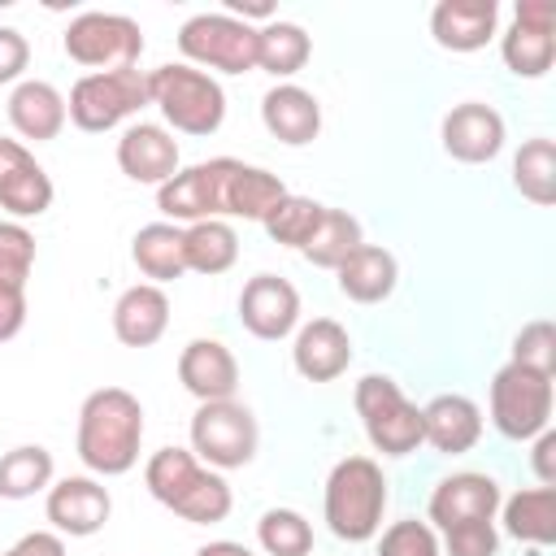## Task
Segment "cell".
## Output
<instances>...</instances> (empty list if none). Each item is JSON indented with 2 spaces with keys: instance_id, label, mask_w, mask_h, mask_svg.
I'll return each mask as SVG.
<instances>
[{
  "instance_id": "obj_11",
  "label": "cell",
  "mask_w": 556,
  "mask_h": 556,
  "mask_svg": "<svg viewBox=\"0 0 556 556\" xmlns=\"http://www.w3.org/2000/svg\"><path fill=\"white\" fill-rule=\"evenodd\" d=\"M230 169H235V156H213V161L178 169L169 182L156 187V208L174 226L226 217V178H230Z\"/></svg>"
},
{
  "instance_id": "obj_7",
  "label": "cell",
  "mask_w": 556,
  "mask_h": 556,
  "mask_svg": "<svg viewBox=\"0 0 556 556\" xmlns=\"http://www.w3.org/2000/svg\"><path fill=\"white\" fill-rule=\"evenodd\" d=\"M261 443V426L248 404L239 400H213L191 413V456L217 473L252 465Z\"/></svg>"
},
{
  "instance_id": "obj_10",
  "label": "cell",
  "mask_w": 556,
  "mask_h": 556,
  "mask_svg": "<svg viewBox=\"0 0 556 556\" xmlns=\"http://www.w3.org/2000/svg\"><path fill=\"white\" fill-rule=\"evenodd\" d=\"M491 426L513 443H526L539 430H547L552 426V378L539 374V369H526L517 361L495 369V378H491Z\"/></svg>"
},
{
  "instance_id": "obj_25",
  "label": "cell",
  "mask_w": 556,
  "mask_h": 556,
  "mask_svg": "<svg viewBox=\"0 0 556 556\" xmlns=\"http://www.w3.org/2000/svg\"><path fill=\"white\" fill-rule=\"evenodd\" d=\"M70 113H65V96L48 83V78H22L13 91H9V126L22 135V139H35V143H48L65 130Z\"/></svg>"
},
{
  "instance_id": "obj_5",
  "label": "cell",
  "mask_w": 556,
  "mask_h": 556,
  "mask_svg": "<svg viewBox=\"0 0 556 556\" xmlns=\"http://www.w3.org/2000/svg\"><path fill=\"white\" fill-rule=\"evenodd\" d=\"M143 104H152V96H148V70H139V65H130V70H104V74H83L70 87V96H65L70 122L78 130H87V135L117 130Z\"/></svg>"
},
{
  "instance_id": "obj_32",
  "label": "cell",
  "mask_w": 556,
  "mask_h": 556,
  "mask_svg": "<svg viewBox=\"0 0 556 556\" xmlns=\"http://www.w3.org/2000/svg\"><path fill=\"white\" fill-rule=\"evenodd\" d=\"M513 187L521 191V200L552 208L556 204V143L534 135L517 148L513 156Z\"/></svg>"
},
{
  "instance_id": "obj_16",
  "label": "cell",
  "mask_w": 556,
  "mask_h": 556,
  "mask_svg": "<svg viewBox=\"0 0 556 556\" xmlns=\"http://www.w3.org/2000/svg\"><path fill=\"white\" fill-rule=\"evenodd\" d=\"M239 321L252 339L278 343L300 326V291L278 274H256L239 291Z\"/></svg>"
},
{
  "instance_id": "obj_30",
  "label": "cell",
  "mask_w": 556,
  "mask_h": 556,
  "mask_svg": "<svg viewBox=\"0 0 556 556\" xmlns=\"http://www.w3.org/2000/svg\"><path fill=\"white\" fill-rule=\"evenodd\" d=\"M287 195V182L278 174H269L265 165H243L235 161L230 178H226V217H243V222H265V213Z\"/></svg>"
},
{
  "instance_id": "obj_27",
  "label": "cell",
  "mask_w": 556,
  "mask_h": 556,
  "mask_svg": "<svg viewBox=\"0 0 556 556\" xmlns=\"http://www.w3.org/2000/svg\"><path fill=\"white\" fill-rule=\"evenodd\" d=\"M504 534L530 547L556 543V486H526L508 500H500Z\"/></svg>"
},
{
  "instance_id": "obj_12",
  "label": "cell",
  "mask_w": 556,
  "mask_h": 556,
  "mask_svg": "<svg viewBox=\"0 0 556 556\" xmlns=\"http://www.w3.org/2000/svg\"><path fill=\"white\" fill-rule=\"evenodd\" d=\"M556 9L552 0H521L508 30L500 35V56L517 78H543L556 61Z\"/></svg>"
},
{
  "instance_id": "obj_44",
  "label": "cell",
  "mask_w": 556,
  "mask_h": 556,
  "mask_svg": "<svg viewBox=\"0 0 556 556\" xmlns=\"http://www.w3.org/2000/svg\"><path fill=\"white\" fill-rule=\"evenodd\" d=\"M0 556H65V543H61V534H52V530H35V534H22L9 552H0Z\"/></svg>"
},
{
  "instance_id": "obj_39",
  "label": "cell",
  "mask_w": 556,
  "mask_h": 556,
  "mask_svg": "<svg viewBox=\"0 0 556 556\" xmlns=\"http://www.w3.org/2000/svg\"><path fill=\"white\" fill-rule=\"evenodd\" d=\"M513 361L526 369H539L547 378H556V326L552 321H526L513 339Z\"/></svg>"
},
{
  "instance_id": "obj_3",
  "label": "cell",
  "mask_w": 556,
  "mask_h": 556,
  "mask_svg": "<svg viewBox=\"0 0 556 556\" xmlns=\"http://www.w3.org/2000/svg\"><path fill=\"white\" fill-rule=\"evenodd\" d=\"M387 473L374 456H343L321 491V513L334 539L343 543H369L382 530V513H387Z\"/></svg>"
},
{
  "instance_id": "obj_36",
  "label": "cell",
  "mask_w": 556,
  "mask_h": 556,
  "mask_svg": "<svg viewBox=\"0 0 556 556\" xmlns=\"http://www.w3.org/2000/svg\"><path fill=\"white\" fill-rule=\"evenodd\" d=\"M256 539L265 556H308L313 552V526L295 508H265L256 521Z\"/></svg>"
},
{
  "instance_id": "obj_9",
  "label": "cell",
  "mask_w": 556,
  "mask_h": 556,
  "mask_svg": "<svg viewBox=\"0 0 556 556\" xmlns=\"http://www.w3.org/2000/svg\"><path fill=\"white\" fill-rule=\"evenodd\" d=\"M178 52L195 70L217 74H248L256 70V26L222 13H195L178 26Z\"/></svg>"
},
{
  "instance_id": "obj_35",
  "label": "cell",
  "mask_w": 556,
  "mask_h": 556,
  "mask_svg": "<svg viewBox=\"0 0 556 556\" xmlns=\"http://www.w3.org/2000/svg\"><path fill=\"white\" fill-rule=\"evenodd\" d=\"M321 213H326V204H317L313 195H282L269 213H265V235L274 239V243H282V248H304L308 239H313V230H317V222H321Z\"/></svg>"
},
{
  "instance_id": "obj_2",
  "label": "cell",
  "mask_w": 556,
  "mask_h": 556,
  "mask_svg": "<svg viewBox=\"0 0 556 556\" xmlns=\"http://www.w3.org/2000/svg\"><path fill=\"white\" fill-rule=\"evenodd\" d=\"M143 486L152 491L156 504H165L174 517H182L191 526H217L235 508L230 482L217 469L200 465L191 456V447H161V452H152L148 465H143Z\"/></svg>"
},
{
  "instance_id": "obj_18",
  "label": "cell",
  "mask_w": 556,
  "mask_h": 556,
  "mask_svg": "<svg viewBox=\"0 0 556 556\" xmlns=\"http://www.w3.org/2000/svg\"><path fill=\"white\" fill-rule=\"evenodd\" d=\"M117 169L130 178V182H143V187H161L169 182L178 169H182V152H178V139L156 126V122H135L122 130L117 139Z\"/></svg>"
},
{
  "instance_id": "obj_22",
  "label": "cell",
  "mask_w": 556,
  "mask_h": 556,
  "mask_svg": "<svg viewBox=\"0 0 556 556\" xmlns=\"http://www.w3.org/2000/svg\"><path fill=\"white\" fill-rule=\"evenodd\" d=\"M482 439V408L460 395L443 391L421 408V443H430L439 456H460Z\"/></svg>"
},
{
  "instance_id": "obj_26",
  "label": "cell",
  "mask_w": 556,
  "mask_h": 556,
  "mask_svg": "<svg viewBox=\"0 0 556 556\" xmlns=\"http://www.w3.org/2000/svg\"><path fill=\"white\" fill-rule=\"evenodd\" d=\"M334 278H339V291L352 304H382L395 291V282H400V261L387 248H378V243H361L334 269Z\"/></svg>"
},
{
  "instance_id": "obj_14",
  "label": "cell",
  "mask_w": 556,
  "mask_h": 556,
  "mask_svg": "<svg viewBox=\"0 0 556 556\" xmlns=\"http://www.w3.org/2000/svg\"><path fill=\"white\" fill-rule=\"evenodd\" d=\"M43 513L52 521L56 534H70V539H91L96 530H104L109 513H113V495L100 478L91 473H70L61 482L48 486V500H43Z\"/></svg>"
},
{
  "instance_id": "obj_13",
  "label": "cell",
  "mask_w": 556,
  "mask_h": 556,
  "mask_svg": "<svg viewBox=\"0 0 556 556\" xmlns=\"http://www.w3.org/2000/svg\"><path fill=\"white\" fill-rule=\"evenodd\" d=\"M439 139H443V152L460 165H486L504 152V117L495 104H482V100H465V104H452L443 113V126H439Z\"/></svg>"
},
{
  "instance_id": "obj_21",
  "label": "cell",
  "mask_w": 556,
  "mask_h": 556,
  "mask_svg": "<svg viewBox=\"0 0 556 556\" xmlns=\"http://www.w3.org/2000/svg\"><path fill=\"white\" fill-rule=\"evenodd\" d=\"M430 35L443 52H478L500 35L495 0H439L430 9Z\"/></svg>"
},
{
  "instance_id": "obj_45",
  "label": "cell",
  "mask_w": 556,
  "mask_h": 556,
  "mask_svg": "<svg viewBox=\"0 0 556 556\" xmlns=\"http://www.w3.org/2000/svg\"><path fill=\"white\" fill-rule=\"evenodd\" d=\"M195 556H252V552L243 543H235V539H213V543L195 547Z\"/></svg>"
},
{
  "instance_id": "obj_19",
  "label": "cell",
  "mask_w": 556,
  "mask_h": 556,
  "mask_svg": "<svg viewBox=\"0 0 556 556\" xmlns=\"http://www.w3.org/2000/svg\"><path fill=\"white\" fill-rule=\"evenodd\" d=\"M291 365L304 382H334L352 365V334L334 317H313L295 330Z\"/></svg>"
},
{
  "instance_id": "obj_6",
  "label": "cell",
  "mask_w": 556,
  "mask_h": 556,
  "mask_svg": "<svg viewBox=\"0 0 556 556\" xmlns=\"http://www.w3.org/2000/svg\"><path fill=\"white\" fill-rule=\"evenodd\" d=\"M365 439L382 456H413L421 447V408L387 374H365L352 391Z\"/></svg>"
},
{
  "instance_id": "obj_31",
  "label": "cell",
  "mask_w": 556,
  "mask_h": 556,
  "mask_svg": "<svg viewBox=\"0 0 556 556\" xmlns=\"http://www.w3.org/2000/svg\"><path fill=\"white\" fill-rule=\"evenodd\" d=\"M182 252H187V269L191 274H226L239 261V235L226 217H208V222H191L182 226Z\"/></svg>"
},
{
  "instance_id": "obj_17",
  "label": "cell",
  "mask_w": 556,
  "mask_h": 556,
  "mask_svg": "<svg viewBox=\"0 0 556 556\" xmlns=\"http://www.w3.org/2000/svg\"><path fill=\"white\" fill-rule=\"evenodd\" d=\"M500 482L491 473H473V469H460V473H447L434 482L430 491V526L434 530H447V526H460V521H495L500 513Z\"/></svg>"
},
{
  "instance_id": "obj_15",
  "label": "cell",
  "mask_w": 556,
  "mask_h": 556,
  "mask_svg": "<svg viewBox=\"0 0 556 556\" xmlns=\"http://www.w3.org/2000/svg\"><path fill=\"white\" fill-rule=\"evenodd\" d=\"M52 178L48 169L30 156V148L22 139H4L0 135V208L9 213V222H26V217H43L52 208Z\"/></svg>"
},
{
  "instance_id": "obj_34",
  "label": "cell",
  "mask_w": 556,
  "mask_h": 556,
  "mask_svg": "<svg viewBox=\"0 0 556 556\" xmlns=\"http://www.w3.org/2000/svg\"><path fill=\"white\" fill-rule=\"evenodd\" d=\"M52 452L39 443H22L0 456V500H30L52 486Z\"/></svg>"
},
{
  "instance_id": "obj_37",
  "label": "cell",
  "mask_w": 556,
  "mask_h": 556,
  "mask_svg": "<svg viewBox=\"0 0 556 556\" xmlns=\"http://www.w3.org/2000/svg\"><path fill=\"white\" fill-rule=\"evenodd\" d=\"M35 269V235L22 222H0V287H26Z\"/></svg>"
},
{
  "instance_id": "obj_29",
  "label": "cell",
  "mask_w": 556,
  "mask_h": 556,
  "mask_svg": "<svg viewBox=\"0 0 556 556\" xmlns=\"http://www.w3.org/2000/svg\"><path fill=\"white\" fill-rule=\"evenodd\" d=\"M308 56H313V39L300 22L274 17V22L256 26V70H265L274 78H291L308 65Z\"/></svg>"
},
{
  "instance_id": "obj_4",
  "label": "cell",
  "mask_w": 556,
  "mask_h": 556,
  "mask_svg": "<svg viewBox=\"0 0 556 556\" xmlns=\"http://www.w3.org/2000/svg\"><path fill=\"white\" fill-rule=\"evenodd\" d=\"M148 96L161 109V117L178 130V135H213L226 122V91L213 74L187 65V61H169L148 70Z\"/></svg>"
},
{
  "instance_id": "obj_42",
  "label": "cell",
  "mask_w": 556,
  "mask_h": 556,
  "mask_svg": "<svg viewBox=\"0 0 556 556\" xmlns=\"http://www.w3.org/2000/svg\"><path fill=\"white\" fill-rule=\"evenodd\" d=\"M530 443H534V447H530V469H534L539 486H556V430L547 426V430H539Z\"/></svg>"
},
{
  "instance_id": "obj_24",
  "label": "cell",
  "mask_w": 556,
  "mask_h": 556,
  "mask_svg": "<svg viewBox=\"0 0 556 556\" xmlns=\"http://www.w3.org/2000/svg\"><path fill=\"white\" fill-rule=\"evenodd\" d=\"M169 330V295L156 282H135L113 304V334L122 348H152Z\"/></svg>"
},
{
  "instance_id": "obj_23",
  "label": "cell",
  "mask_w": 556,
  "mask_h": 556,
  "mask_svg": "<svg viewBox=\"0 0 556 556\" xmlns=\"http://www.w3.org/2000/svg\"><path fill=\"white\" fill-rule=\"evenodd\" d=\"M261 122L278 143L304 148L321 135V104L313 91H304L295 83H278L261 96Z\"/></svg>"
},
{
  "instance_id": "obj_8",
  "label": "cell",
  "mask_w": 556,
  "mask_h": 556,
  "mask_svg": "<svg viewBox=\"0 0 556 556\" xmlns=\"http://www.w3.org/2000/svg\"><path fill=\"white\" fill-rule=\"evenodd\" d=\"M61 43H65V56L74 65H87L91 74L130 70L143 56V30H139V22L126 17V13H104V9L78 13L65 26Z\"/></svg>"
},
{
  "instance_id": "obj_38",
  "label": "cell",
  "mask_w": 556,
  "mask_h": 556,
  "mask_svg": "<svg viewBox=\"0 0 556 556\" xmlns=\"http://www.w3.org/2000/svg\"><path fill=\"white\" fill-rule=\"evenodd\" d=\"M378 556H443V547H439V534L430 521L404 517L378 534Z\"/></svg>"
},
{
  "instance_id": "obj_28",
  "label": "cell",
  "mask_w": 556,
  "mask_h": 556,
  "mask_svg": "<svg viewBox=\"0 0 556 556\" xmlns=\"http://www.w3.org/2000/svg\"><path fill=\"white\" fill-rule=\"evenodd\" d=\"M130 261L148 282H174L187 274V252H182V226L174 222H148L130 239Z\"/></svg>"
},
{
  "instance_id": "obj_41",
  "label": "cell",
  "mask_w": 556,
  "mask_h": 556,
  "mask_svg": "<svg viewBox=\"0 0 556 556\" xmlns=\"http://www.w3.org/2000/svg\"><path fill=\"white\" fill-rule=\"evenodd\" d=\"M26 65H30V43H26V35L22 30H13V26H0V83H22V74H26Z\"/></svg>"
},
{
  "instance_id": "obj_33",
  "label": "cell",
  "mask_w": 556,
  "mask_h": 556,
  "mask_svg": "<svg viewBox=\"0 0 556 556\" xmlns=\"http://www.w3.org/2000/svg\"><path fill=\"white\" fill-rule=\"evenodd\" d=\"M361 243H365L361 222H356L348 208H326L321 222H317V230H313V239H308L300 252H304V261L317 265V269H339Z\"/></svg>"
},
{
  "instance_id": "obj_1",
  "label": "cell",
  "mask_w": 556,
  "mask_h": 556,
  "mask_svg": "<svg viewBox=\"0 0 556 556\" xmlns=\"http://www.w3.org/2000/svg\"><path fill=\"white\" fill-rule=\"evenodd\" d=\"M78 460L96 478H122L135 469L143 447V404L126 387H100L78 408L74 434Z\"/></svg>"
},
{
  "instance_id": "obj_43",
  "label": "cell",
  "mask_w": 556,
  "mask_h": 556,
  "mask_svg": "<svg viewBox=\"0 0 556 556\" xmlns=\"http://www.w3.org/2000/svg\"><path fill=\"white\" fill-rule=\"evenodd\" d=\"M26 326V287H0V343Z\"/></svg>"
},
{
  "instance_id": "obj_20",
  "label": "cell",
  "mask_w": 556,
  "mask_h": 556,
  "mask_svg": "<svg viewBox=\"0 0 556 556\" xmlns=\"http://www.w3.org/2000/svg\"><path fill=\"white\" fill-rule=\"evenodd\" d=\"M178 382L200 404L235 400V391H239V361H235V352L222 339H191L178 352Z\"/></svg>"
},
{
  "instance_id": "obj_40",
  "label": "cell",
  "mask_w": 556,
  "mask_h": 556,
  "mask_svg": "<svg viewBox=\"0 0 556 556\" xmlns=\"http://www.w3.org/2000/svg\"><path fill=\"white\" fill-rule=\"evenodd\" d=\"M439 534H443L439 547L447 556H500V530H495V521H460V526H447Z\"/></svg>"
}]
</instances>
